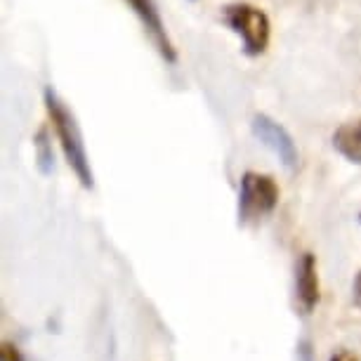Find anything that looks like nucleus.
I'll return each instance as SVG.
<instances>
[{
	"instance_id": "f257e3e1",
	"label": "nucleus",
	"mask_w": 361,
	"mask_h": 361,
	"mask_svg": "<svg viewBox=\"0 0 361 361\" xmlns=\"http://www.w3.org/2000/svg\"><path fill=\"white\" fill-rule=\"evenodd\" d=\"M43 102H45V111L50 116V123L54 128V133H57L59 147H62L66 163H69V168L73 170V175L78 177L80 187L92 189L94 175L90 168V159H87L83 135H80V128L76 123V118H73L71 109L66 106V102L59 97L52 87H45Z\"/></svg>"
},
{
	"instance_id": "f03ea898",
	"label": "nucleus",
	"mask_w": 361,
	"mask_h": 361,
	"mask_svg": "<svg viewBox=\"0 0 361 361\" xmlns=\"http://www.w3.org/2000/svg\"><path fill=\"white\" fill-rule=\"evenodd\" d=\"M279 199H281V189H279L274 177L246 170L238 182V224L248 227V224L262 222L264 217H269L276 210Z\"/></svg>"
},
{
	"instance_id": "7ed1b4c3",
	"label": "nucleus",
	"mask_w": 361,
	"mask_h": 361,
	"mask_svg": "<svg viewBox=\"0 0 361 361\" xmlns=\"http://www.w3.org/2000/svg\"><path fill=\"white\" fill-rule=\"evenodd\" d=\"M222 24L227 26L241 38L243 52L248 57H260L267 52L269 38H271V24L269 17L260 8L250 3H229L220 12Z\"/></svg>"
},
{
	"instance_id": "20e7f679",
	"label": "nucleus",
	"mask_w": 361,
	"mask_h": 361,
	"mask_svg": "<svg viewBox=\"0 0 361 361\" xmlns=\"http://www.w3.org/2000/svg\"><path fill=\"white\" fill-rule=\"evenodd\" d=\"M250 128H253L255 137L260 140L267 149H271V152L279 156V161H281L286 168H288V170L298 168L300 154H298L295 140H293V135L286 130L279 121H274L267 114H255Z\"/></svg>"
},
{
	"instance_id": "39448f33",
	"label": "nucleus",
	"mask_w": 361,
	"mask_h": 361,
	"mask_svg": "<svg viewBox=\"0 0 361 361\" xmlns=\"http://www.w3.org/2000/svg\"><path fill=\"white\" fill-rule=\"evenodd\" d=\"M128 8L135 12V17L140 19L142 29L149 36V40L154 43V47L159 50L166 64H175L177 62V50L173 45V40L168 36V29L161 19V12L156 8L154 0H126Z\"/></svg>"
},
{
	"instance_id": "423d86ee",
	"label": "nucleus",
	"mask_w": 361,
	"mask_h": 361,
	"mask_svg": "<svg viewBox=\"0 0 361 361\" xmlns=\"http://www.w3.org/2000/svg\"><path fill=\"white\" fill-rule=\"evenodd\" d=\"M319 305L317 257L305 250L295 262V307L300 317H312Z\"/></svg>"
},
{
	"instance_id": "0eeeda50",
	"label": "nucleus",
	"mask_w": 361,
	"mask_h": 361,
	"mask_svg": "<svg viewBox=\"0 0 361 361\" xmlns=\"http://www.w3.org/2000/svg\"><path fill=\"white\" fill-rule=\"evenodd\" d=\"M333 149L343 156L345 161L361 166V118L343 123L333 133Z\"/></svg>"
},
{
	"instance_id": "6e6552de",
	"label": "nucleus",
	"mask_w": 361,
	"mask_h": 361,
	"mask_svg": "<svg viewBox=\"0 0 361 361\" xmlns=\"http://www.w3.org/2000/svg\"><path fill=\"white\" fill-rule=\"evenodd\" d=\"M33 147H36L38 156V170L43 175H50L54 170V156H52V145H50V130L43 126L33 137Z\"/></svg>"
},
{
	"instance_id": "1a4fd4ad",
	"label": "nucleus",
	"mask_w": 361,
	"mask_h": 361,
	"mask_svg": "<svg viewBox=\"0 0 361 361\" xmlns=\"http://www.w3.org/2000/svg\"><path fill=\"white\" fill-rule=\"evenodd\" d=\"M0 361H26V359L15 343H8V340H5V343L0 345Z\"/></svg>"
},
{
	"instance_id": "9d476101",
	"label": "nucleus",
	"mask_w": 361,
	"mask_h": 361,
	"mask_svg": "<svg viewBox=\"0 0 361 361\" xmlns=\"http://www.w3.org/2000/svg\"><path fill=\"white\" fill-rule=\"evenodd\" d=\"M329 361H361L359 354H354L352 350H345V347H340L329 357Z\"/></svg>"
},
{
	"instance_id": "9b49d317",
	"label": "nucleus",
	"mask_w": 361,
	"mask_h": 361,
	"mask_svg": "<svg viewBox=\"0 0 361 361\" xmlns=\"http://www.w3.org/2000/svg\"><path fill=\"white\" fill-rule=\"evenodd\" d=\"M352 300L361 310V271H357V276H354V281H352Z\"/></svg>"
},
{
	"instance_id": "f8f14e48",
	"label": "nucleus",
	"mask_w": 361,
	"mask_h": 361,
	"mask_svg": "<svg viewBox=\"0 0 361 361\" xmlns=\"http://www.w3.org/2000/svg\"><path fill=\"white\" fill-rule=\"evenodd\" d=\"M359 220H361V213H359Z\"/></svg>"
}]
</instances>
